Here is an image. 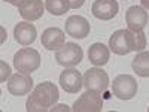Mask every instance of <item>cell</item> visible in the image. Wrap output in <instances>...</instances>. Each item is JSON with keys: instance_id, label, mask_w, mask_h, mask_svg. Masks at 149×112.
<instances>
[{"instance_id": "cell-4", "label": "cell", "mask_w": 149, "mask_h": 112, "mask_svg": "<svg viewBox=\"0 0 149 112\" xmlns=\"http://www.w3.org/2000/svg\"><path fill=\"white\" fill-rule=\"evenodd\" d=\"M84 87L90 91H95V93H103L106 91V88L109 87V76L107 73L100 69L98 66L91 67L85 72L84 75Z\"/></svg>"}, {"instance_id": "cell-23", "label": "cell", "mask_w": 149, "mask_h": 112, "mask_svg": "<svg viewBox=\"0 0 149 112\" xmlns=\"http://www.w3.org/2000/svg\"><path fill=\"white\" fill-rule=\"evenodd\" d=\"M49 111H52V112H55V111L69 112V111H72V108H69L67 105H54V106H51V108H49Z\"/></svg>"}, {"instance_id": "cell-26", "label": "cell", "mask_w": 149, "mask_h": 112, "mask_svg": "<svg viewBox=\"0 0 149 112\" xmlns=\"http://www.w3.org/2000/svg\"><path fill=\"white\" fill-rule=\"evenodd\" d=\"M148 112H149V108H148Z\"/></svg>"}, {"instance_id": "cell-25", "label": "cell", "mask_w": 149, "mask_h": 112, "mask_svg": "<svg viewBox=\"0 0 149 112\" xmlns=\"http://www.w3.org/2000/svg\"><path fill=\"white\" fill-rule=\"evenodd\" d=\"M140 3H142V6H143V8L149 9V0H140Z\"/></svg>"}, {"instance_id": "cell-16", "label": "cell", "mask_w": 149, "mask_h": 112, "mask_svg": "<svg viewBox=\"0 0 149 112\" xmlns=\"http://www.w3.org/2000/svg\"><path fill=\"white\" fill-rule=\"evenodd\" d=\"M43 8L42 0H31L26 6L19 8V15L26 21H36L43 15Z\"/></svg>"}, {"instance_id": "cell-3", "label": "cell", "mask_w": 149, "mask_h": 112, "mask_svg": "<svg viewBox=\"0 0 149 112\" xmlns=\"http://www.w3.org/2000/svg\"><path fill=\"white\" fill-rule=\"evenodd\" d=\"M112 93L121 100H130L137 93V81L131 75H118L112 84Z\"/></svg>"}, {"instance_id": "cell-14", "label": "cell", "mask_w": 149, "mask_h": 112, "mask_svg": "<svg viewBox=\"0 0 149 112\" xmlns=\"http://www.w3.org/2000/svg\"><path fill=\"white\" fill-rule=\"evenodd\" d=\"M14 36L19 45H31L36 41L37 32L33 24H30V21H21L14 29Z\"/></svg>"}, {"instance_id": "cell-13", "label": "cell", "mask_w": 149, "mask_h": 112, "mask_svg": "<svg viewBox=\"0 0 149 112\" xmlns=\"http://www.w3.org/2000/svg\"><path fill=\"white\" fill-rule=\"evenodd\" d=\"M109 49L118 55H127L131 52L127 30H116L109 39Z\"/></svg>"}, {"instance_id": "cell-19", "label": "cell", "mask_w": 149, "mask_h": 112, "mask_svg": "<svg viewBox=\"0 0 149 112\" xmlns=\"http://www.w3.org/2000/svg\"><path fill=\"white\" fill-rule=\"evenodd\" d=\"M127 34H128V41H130V46H131V51H143L146 48V36L142 32H131V30H127Z\"/></svg>"}, {"instance_id": "cell-18", "label": "cell", "mask_w": 149, "mask_h": 112, "mask_svg": "<svg viewBox=\"0 0 149 112\" xmlns=\"http://www.w3.org/2000/svg\"><path fill=\"white\" fill-rule=\"evenodd\" d=\"M45 8L49 14H52L55 17H60L66 14L70 9V2L69 0H46L45 2Z\"/></svg>"}, {"instance_id": "cell-7", "label": "cell", "mask_w": 149, "mask_h": 112, "mask_svg": "<svg viewBox=\"0 0 149 112\" xmlns=\"http://www.w3.org/2000/svg\"><path fill=\"white\" fill-rule=\"evenodd\" d=\"M33 90V78L30 73H14L8 82V91L14 96H26Z\"/></svg>"}, {"instance_id": "cell-8", "label": "cell", "mask_w": 149, "mask_h": 112, "mask_svg": "<svg viewBox=\"0 0 149 112\" xmlns=\"http://www.w3.org/2000/svg\"><path fill=\"white\" fill-rule=\"evenodd\" d=\"M60 85L66 93H78L84 87V76L76 69H64L60 75Z\"/></svg>"}, {"instance_id": "cell-5", "label": "cell", "mask_w": 149, "mask_h": 112, "mask_svg": "<svg viewBox=\"0 0 149 112\" xmlns=\"http://www.w3.org/2000/svg\"><path fill=\"white\" fill-rule=\"evenodd\" d=\"M33 94L36 96V99L39 100L43 106L49 108L54 106L58 100V97H60V93H58V88H57V85L52 84V82H40V84H37L34 88H33Z\"/></svg>"}, {"instance_id": "cell-17", "label": "cell", "mask_w": 149, "mask_h": 112, "mask_svg": "<svg viewBox=\"0 0 149 112\" xmlns=\"http://www.w3.org/2000/svg\"><path fill=\"white\" fill-rule=\"evenodd\" d=\"M131 67L139 76L148 78L149 76V52L148 51H140L133 58Z\"/></svg>"}, {"instance_id": "cell-12", "label": "cell", "mask_w": 149, "mask_h": 112, "mask_svg": "<svg viewBox=\"0 0 149 112\" xmlns=\"http://www.w3.org/2000/svg\"><path fill=\"white\" fill-rule=\"evenodd\" d=\"M66 43V34L58 27H49L42 33V45L49 51H58Z\"/></svg>"}, {"instance_id": "cell-24", "label": "cell", "mask_w": 149, "mask_h": 112, "mask_svg": "<svg viewBox=\"0 0 149 112\" xmlns=\"http://www.w3.org/2000/svg\"><path fill=\"white\" fill-rule=\"evenodd\" d=\"M69 2H70V8L72 9H78V8H81L84 5L85 0H69Z\"/></svg>"}, {"instance_id": "cell-9", "label": "cell", "mask_w": 149, "mask_h": 112, "mask_svg": "<svg viewBox=\"0 0 149 112\" xmlns=\"http://www.w3.org/2000/svg\"><path fill=\"white\" fill-rule=\"evenodd\" d=\"M125 21H127L128 30H131V32H142L148 26L149 15H148V12L143 8H140V6H131V8L127 9Z\"/></svg>"}, {"instance_id": "cell-15", "label": "cell", "mask_w": 149, "mask_h": 112, "mask_svg": "<svg viewBox=\"0 0 149 112\" xmlns=\"http://www.w3.org/2000/svg\"><path fill=\"white\" fill-rule=\"evenodd\" d=\"M110 57V51H109V46L100 43V42H95L90 46L88 49V58L94 66H104Z\"/></svg>"}, {"instance_id": "cell-11", "label": "cell", "mask_w": 149, "mask_h": 112, "mask_svg": "<svg viewBox=\"0 0 149 112\" xmlns=\"http://www.w3.org/2000/svg\"><path fill=\"white\" fill-rule=\"evenodd\" d=\"M93 15L98 20H112L113 17H116L118 10H119V5L116 3V0H95L93 3Z\"/></svg>"}, {"instance_id": "cell-10", "label": "cell", "mask_w": 149, "mask_h": 112, "mask_svg": "<svg viewBox=\"0 0 149 112\" xmlns=\"http://www.w3.org/2000/svg\"><path fill=\"white\" fill-rule=\"evenodd\" d=\"M90 22L81 15H72L66 21V33L74 39H84L90 34Z\"/></svg>"}, {"instance_id": "cell-1", "label": "cell", "mask_w": 149, "mask_h": 112, "mask_svg": "<svg viewBox=\"0 0 149 112\" xmlns=\"http://www.w3.org/2000/svg\"><path fill=\"white\" fill-rule=\"evenodd\" d=\"M14 66L18 72L31 73L40 67V54L33 48H22L14 55Z\"/></svg>"}, {"instance_id": "cell-22", "label": "cell", "mask_w": 149, "mask_h": 112, "mask_svg": "<svg viewBox=\"0 0 149 112\" xmlns=\"http://www.w3.org/2000/svg\"><path fill=\"white\" fill-rule=\"evenodd\" d=\"M3 2H8V3L14 5V6H17V8L19 9V8H22V6H26L27 3H30L31 0H3Z\"/></svg>"}, {"instance_id": "cell-6", "label": "cell", "mask_w": 149, "mask_h": 112, "mask_svg": "<svg viewBox=\"0 0 149 112\" xmlns=\"http://www.w3.org/2000/svg\"><path fill=\"white\" fill-rule=\"evenodd\" d=\"M103 108L102 97L95 91L86 90L76 102L73 103L72 111L74 112H100Z\"/></svg>"}, {"instance_id": "cell-2", "label": "cell", "mask_w": 149, "mask_h": 112, "mask_svg": "<svg viewBox=\"0 0 149 112\" xmlns=\"http://www.w3.org/2000/svg\"><path fill=\"white\" fill-rule=\"evenodd\" d=\"M84 52L82 48L74 42H66L63 48H60L55 52V60L60 66L64 67H74L82 61Z\"/></svg>"}, {"instance_id": "cell-21", "label": "cell", "mask_w": 149, "mask_h": 112, "mask_svg": "<svg viewBox=\"0 0 149 112\" xmlns=\"http://www.w3.org/2000/svg\"><path fill=\"white\" fill-rule=\"evenodd\" d=\"M0 67H2V76H0V81L5 82L8 78H10V67L6 64V61H0Z\"/></svg>"}, {"instance_id": "cell-20", "label": "cell", "mask_w": 149, "mask_h": 112, "mask_svg": "<svg viewBox=\"0 0 149 112\" xmlns=\"http://www.w3.org/2000/svg\"><path fill=\"white\" fill-rule=\"evenodd\" d=\"M26 109H27L29 112H45V111H48V108L43 106L39 100H37L36 96H34L33 93H31V94L29 96V99H27Z\"/></svg>"}]
</instances>
